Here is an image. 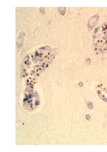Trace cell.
<instances>
[{
	"mask_svg": "<svg viewBox=\"0 0 107 152\" xmlns=\"http://www.w3.org/2000/svg\"><path fill=\"white\" fill-rule=\"evenodd\" d=\"M103 30L104 33H107V23L104 24L103 26Z\"/></svg>",
	"mask_w": 107,
	"mask_h": 152,
	"instance_id": "obj_1",
	"label": "cell"
}]
</instances>
